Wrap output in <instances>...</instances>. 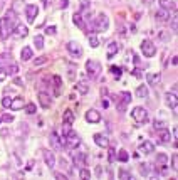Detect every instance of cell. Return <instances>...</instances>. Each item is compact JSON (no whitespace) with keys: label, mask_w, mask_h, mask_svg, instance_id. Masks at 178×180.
<instances>
[{"label":"cell","mask_w":178,"mask_h":180,"mask_svg":"<svg viewBox=\"0 0 178 180\" xmlns=\"http://www.w3.org/2000/svg\"><path fill=\"white\" fill-rule=\"evenodd\" d=\"M72 158H74V165L79 167V168L86 165V155H84V153H81V152L72 153Z\"/></svg>","instance_id":"d6986e66"},{"label":"cell","mask_w":178,"mask_h":180,"mask_svg":"<svg viewBox=\"0 0 178 180\" xmlns=\"http://www.w3.org/2000/svg\"><path fill=\"white\" fill-rule=\"evenodd\" d=\"M168 17H170V12H168L167 9H160L158 12H156V19H158V20H161V22L168 20Z\"/></svg>","instance_id":"83f0119b"},{"label":"cell","mask_w":178,"mask_h":180,"mask_svg":"<svg viewBox=\"0 0 178 180\" xmlns=\"http://www.w3.org/2000/svg\"><path fill=\"white\" fill-rule=\"evenodd\" d=\"M119 177H121V178H131V175L128 173V172H125V170H121V172H119Z\"/></svg>","instance_id":"bcb514c9"},{"label":"cell","mask_w":178,"mask_h":180,"mask_svg":"<svg viewBox=\"0 0 178 180\" xmlns=\"http://www.w3.org/2000/svg\"><path fill=\"white\" fill-rule=\"evenodd\" d=\"M34 44H35V47L37 49H42L44 47V37L42 36H35V39H34Z\"/></svg>","instance_id":"1f68e13d"},{"label":"cell","mask_w":178,"mask_h":180,"mask_svg":"<svg viewBox=\"0 0 178 180\" xmlns=\"http://www.w3.org/2000/svg\"><path fill=\"white\" fill-rule=\"evenodd\" d=\"M171 163H173V165H171L173 170H176V168H178V155H176V153L171 157Z\"/></svg>","instance_id":"ab89813d"},{"label":"cell","mask_w":178,"mask_h":180,"mask_svg":"<svg viewBox=\"0 0 178 180\" xmlns=\"http://www.w3.org/2000/svg\"><path fill=\"white\" fill-rule=\"evenodd\" d=\"M2 121H5V123H12V121H14V116H12V115H3Z\"/></svg>","instance_id":"ee69618b"},{"label":"cell","mask_w":178,"mask_h":180,"mask_svg":"<svg viewBox=\"0 0 178 180\" xmlns=\"http://www.w3.org/2000/svg\"><path fill=\"white\" fill-rule=\"evenodd\" d=\"M54 83H56V86H61L62 84V79H61L59 76H54Z\"/></svg>","instance_id":"c3c4849f"},{"label":"cell","mask_w":178,"mask_h":180,"mask_svg":"<svg viewBox=\"0 0 178 180\" xmlns=\"http://www.w3.org/2000/svg\"><path fill=\"white\" fill-rule=\"evenodd\" d=\"M171 29H173V32H176V15L173 17V24H171Z\"/></svg>","instance_id":"816d5d0a"},{"label":"cell","mask_w":178,"mask_h":180,"mask_svg":"<svg viewBox=\"0 0 178 180\" xmlns=\"http://www.w3.org/2000/svg\"><path fill=\"white\" fill-rule=\"evenodd\" d=\"M79 177H81V178H84V180H88V178H91V172H89V170H86V168H82V167H81Z\"/></svg>","instance_id":"836d02e7"},{"label":"cell","mask_w":178,"mask_h":180,"mask_svg":"<svg viewBox=\"0 0 178 180\" xmlns=\"http://www.w3.org/2000/svg\"><path fill=\"white\" fill-rule=\"evenodd\" d=\"M86 120H88L89 123H99V121H101V115H99L96 110H89L86 113Z\"/></svg>","instance_id":"e0dca14e"},{"label":"cell","mask_w":178,"mask_h":180,"mask_svg":"<svg viewBox=\"0 0 178 180\" xmlns=\"http://www.w3.org/2000/svg\"><path fill=\"white\" fill-rule=\"evenodd\" d=\"M5 76H7V74H5V71H3V68H2V69H0V83L5 79Z\"/></svg>","instance_id":"f907efd6"},{"label":"cell","mask_w":178,"mask_h":180,"mask_svg":"<svg viewBox=\"0 0 178 180\" xmlns=\"http://www.w3.org/2000/svg\"><path fill=\"white\" fill-rule=\"evenodd\" d=\"M2 104H3V108H10L12 98H3V99H2Z\"/></svg>","instance_id":"60d3db41"},{"label":"cell","mask_w":178,"mask_h":180,"mask_svg":"<svg viewBox=\"0 0 178 180\" xmlns=\"http://www.w3.org/2000/svg\"><path fill=\"white\" fill-rule=\"evenodd\" d=\"M167 168H168V157L165 153H158V157H156V170L165 173Z\"/></svg>","instance_id":"8992f818"},{"label":"cell","mask_w":178,"mask_h":180,"mask_svg":"<svg viewBox=\"0 0 178 180\" xmlns=\"http://www.w3.org/2000/svg\"><path fill=\"white\" fill-rule=\"evenodd\" d=\"M7 133H9V131H7V130H0V135H2V136H5Z\"/></svg>","instance_id":"6f0895ef"},{"label":"cell","mask_w":178,"mask_h":180,"mask_svg":"<svg viewBox=\"0 0 178 180\" xmlns=\"http://www.w3.org/2000/svg\"><path fill=\"white\" fill-rule=\"evenodd\" d=\"M10 108H12L14 111H17V110H20V108H24V98H22V96H17L15 99H12Z\"/></svg>","instance_id":"cb8c5ba5"},{"label":"cell","mask_w":178,"mask_h":180,"mask_svg":"<svg viewBox=\"0 0 178 180\" xmlns=\"http://www.w3.org/2000/svg\"><path fill=\"white\" fill-rule=\"evenodd\" d=\"M133 74L136 78H141V73H139V69H133Z\"/></svg>","instance_id":"db71d44e"},{"label":"cell","mask_w":178,"mask_h":180,"mask_svg":"<svg viewBox=\"0 0 178 180\" xmlns=\"http://www.w3.org/2000/svg\"><path fill=\"white\" fill-rule=\"evenodd\" d=\"M131 116H133V120L136 121V126H141L148 121V111L144 110L141 106H136L133 111H131Z\"/></svg>","instance_id":"7a4b0ae2"},{"label":"cell","mask_w":178,"mask_h":180,"mask_svg":"<svg viewBox=\"0 0 178 180\" xmlns=\"http://www.w3.org/2000/svg\"><path fill=\"white\" fill-rule=\"evenodd\" d=\"M94 143L98 146H101V148H107V145H109V141H107V138L104 135H101V133H96L94 135Z\"/></svg>","instance_id":"ac0fdd59"},{"label":"cell","mask_w":178,"mask_h":180,"mask_svg":"<svg viewBox=\"0 0 178 180\" xmlns=\"http://www.w3.org/2000/svg\"><path fill=\"white\" fill-rule=\"evenodd\" d=\"M44 62H47V57H39V59L34 61V64L35 66H40V64H44Z\"/></svg>","instance_id":"f6af8a7d"},{"label":"cell","mask_w":178,"mask_h":180,"mask_svg":"<svg viewBox=\"0 0 178 180\" xmlns=\"http://www.w3.org/2000/svg\"><path fill=\"white\" fill-rule=\"evenodd\" d=\"M20 59L22 61H30L32 59V49L30 47H24L20 52Z\"/></svg>","instance_id":"4316f807"},{"label":"cell","mask_w":178,"mask_h":180,"mask_svg":"<svg viewBox=\"0 0 178 180\" xmlns=\"http://www.w3.org/2000/svg\"><path fill=\"white\" fill-rule=\"evenodd\" d=\"M160 37H161V39H165V40H167L170 36H168V34H165V32H160Z\"/></svg>","instance_id":"11a10c76"},{"label":"cell","mask_w":178,"mask_h":180,"mask_svg":"<svg viewBox=\"0 0 178 180\" xmlns=\"http://www.w3.org/2000/svg\"><path fill=\"white\" fill-rule=\"evenodd\" d=\"M118 160H119V162H123V163L130 160V155H128L126 150H119V152H118Z\"/></svg>","instance_id":"f546056e"},{"label":"cell","mask_w":178,"mask_h":180,"mask_svg":"<svg viewBox=\"0 0 178 180\" xmlns=\"http://www.w3.org/2000/svg\"><path fill=\"white\" fill-rule=\"evenodd\" d=\"M121 103L118 101V104H116V108H118L119 111H125V108L128 106V104L131 103V93H128V91H125V93H121Z\"/></svg>","instance_id":"9c48e42d"},{"label":"cell","mask_w":178,"mask_h":180,"mask_svg":"<svg viewBox=\"0 0 178 180\" xmlns=\"http://www.w3.org/2000/svg\"><path fill=\"white\" fill-rule=\"evenodd\" d=\"M44 160H45V165H47L49 168H54V167H56V157H54L52 152L45 150L44 152Z\"/></svg>","instance_id":"5bb4252c"},{"label":"cell","mask_w":178,"mask_h":180,"mask_svg":"<svg viewBox=\"0 0 178 180\" xmlns=\"http://www.w3.org/2000/svg\"><path fill=\"white\" fill-rule=\"evenodd\" d=\"M74 113L71 111V110H66L64 111V116H62V120H64V125H72L74 123Z\"/></svg>","instance_id":"d4e9b609"},{"label":"cell","mask_w":178,"mask_h":180,"mask_svg":"<svg viewBox=\"0 0 178 180\" xmlns=\"http://www.w3.org/2000/svg\"><path fill=\"white\" fill-rule=\"evenodd\" d=\"M37 99H39V103H40V106L44 108V110H49V108H51V96H49L47 93H42V91H40L39 94H37Z\"/></svg>","instance_id":"30bf717a"},{"label":"cell","mask_w":178,"mask_h":180,"mask_svg":"<svg viewBox=\"0 0 178 180\" xmlns=\"http://www.w3.org/2000/svg\"><path fill=\"white\" fill-rule=\"evenodd\" d=\"M45 34H47V36H54V34H56V26L47 27V29H45Z\"/></svg>","instance_id":"b9f144b4"},{"label":"cell","mask_w":178,"mask_h":180,"mask_svg":"<svg viewBox=\"0 0 178 180\" xmlns=\"http://www.w3.org/2000/svg\"><path fill=\"white\" fill-rule=\"evenodd\" d=\"M103 106L107 108V106H109V101H107V99H103Z\"/></svg>","instance_id":"9f6ffc18"},{"label":"cell","mask_w":178,"mask_h":180,"mask_svg":"<svg viewBox=\"0 0 178 180\" xmlns=\"http://www.w3.org/2000/svg\"><path fill=\"white\" fill-rule=\"evenodd\" d=\"M67 51L72 54L74 57H79L82 56V47H81V44L79 42H76V40H71V42H67Z\"/></svg>","instance_id":"52a82bcc"},{"label":"cell","mask_w":178,"mask_h":180,"mask_svg":"<svg viewBox=\"0 0 178 180\" xmlns=\"http://www.w3.org/2000/svg\"><path fill=\"white\" fill-rule=\"evenodd\" d=\"M12 59H10V56L9 54H0V66H7V64H10Z\"/></svg>","instance_id":"4dcf8cb0"},{"label":"cell","mask_w":178,"mask_h":180,"mask_svg":"<svg viewBox=\"0 0 178 180\" xmlns=\"http://www.w3.org/2000/svg\"><path fill=\"white\" fill-rule=\"evenodd\" d=\"M35 111H37V108H35V104H34V103L25 104V113H27V115H34Z\"/></svg>","instance_id":"d6a6232c"},{"label":"cell","mask_w":178,"mask_h":180,"mask_svg":"<svg viewBox=\"0 0 178 180\" xmlns=\"http://www.w3.org/2000/svg\"><path fill=\"white\" fill-rule=\"evenodd\" d=\"M56 178L57 180H66V175L61 173V172H56Z\"/></svg>","instance_id":"7dc6e473"},{"label":"cell","mask_w":178,"mask_h":180,"mask_svg":"<svg viewBox=\"0 0 178 180\" xmlns=\"http://www.w3.org/2000/svg\"><path fill=\"white\" fill-rule=\"evenodd\" d=\"M61 7H62V9H67V7H69V2H67V0H62V2H61Z\"/></svg>","instance_id":"f5cc1de1"},{"label":"cell","mask_w":178,"mask_h":180,"mask_svg":"<svg viewBox=\"0 0 178 180\" xmlns=\"http://www.w3.org/2000/svg\"><path fill=\"white\" fill-rule=\"evenodd\" d=\"M86 71H88V76L91 79L99 76V71H101V64L98 61H88L86 62Z\"/></svg>","instance_id":"277c9868"},{"label":"cell","mask_w":178,"mask_h":180,"mask_svg":"<svg viewBox=\"0 0 178 180\" xmlns=\"http://www.w3.org/2000/svg\"><path fill=\"white\" fill-rule=\"evenodd\" d=\"M109 71L114 74V76H118V78L121 76V73H123V69H121V68H118V66H111V68H109Z\"/></svg>","instance_id":"d590c367"},{"label":"cell","mask_w":178,"mask_h":180,"mask_svg":"<svg viewBox=\"0 0 178 180\" xmlns=\"http://www.w3.org/2000/svg\"><path fill=\"white\" fill-rule=\"evenodd\" d=\"M165 98H167V104L171 108L173 113L176 115V93H175V91H173V93H168Z\"/></svg>","instance_id":"4fadbf2b"},{"label":"cell","mask_w":178,"mask_h":180,"mask_svg":"<svg viewBox=\"0 0 178 180\" xmlns=\"http://www.w3.org/2000/svg\"><path fill=\"white\" fill-rule=\"evenodd\" d=\"M49 143H51L52 148L59 150L61 146H62V141H61V136H57V133H51V136H49Z\"/></svg>","instance_id":"44dd1931"},{"label":"cell","mask_w":178,"mask_h":180,"mask_svg":"<svg viewBox=\"0 0 178 180\" xmlns=\"http://www.w3.org/2000/svg\"><path fill=\"white\" fill-rule=\"evenodd\" d=\"M160 5H161V9H171V7H173V3L171 2H170V0H160Z\"/></svg>","instance_id":"8d00e7d4"},{"label":"cell","mask_w":178,"mask_h":180,"mask_svg":"<svg viewBox=\"0 0 178 180\" xmlns=\"http://www.w3.org/2000/svg\"><path fill=\"white\" fill-rule=\"evenodd\" d=\"M89 45L91 47H98L99 45V39L96 36H89Z\"/></svg>","instance_id":"e575fe53"},{"label":"cell","mask_w":178,"mask_h":180,"mask_svg":"<svg viewBox=\"0 0 178 180\" xmlns=\"http://www.w3.org/2000/svg\"><path fill=\"white\" fill-rule=\"evenodd\" d=\"M40 2H42V3H44V5H47V0H40Z\"/></svg>","instance_id":"680465c9"},{"label":"cell","mask_w":178,"mask_h":180,"mask_svg":"<svg viewBox=\"0 0 178 180\" xmlns=\"http://www.w3.org/2000/svg\"><path fill=\"white\" fill-rule=\"evenodd\" d=\"M148 94H150V93H148V88L144 86V84H141L138 89H136V96H138V98H141V99H146Z\"/></svg>","instance_id":"484cf974"},{"label":"cell","mask_w":178,"mask_h":180,"mask_svg":"<svg viewBox=\"0 0 178 180\" xmlns=\"http://www.w3.org/2000/svg\"><path fill=\"white\" fill-rule=\"evenodd\" d=\"M155 128H156V130H160V128H167V123H163V121H158V120H155Z\"/></svg>","instance_id":"7bdbcfd3"},{"label":"cell","mask_w":178,"mask_h":180,"mask_svg":"<svg viewBox=\"0 0 178 180\" xmlns=\"http://www.w3.org/2000/svg\"><path fill=\"white\" fill-rule=\"evenodd\" d=\"M118 51H119V44H118V42H109V45H107L106 57H107V59H113L116 54H118Z\"/></svg>","instance_id":"9a60e30c"},{"label":"cell","mask_w":178,"mask_h":180,"mask_svg":"<svg viewBox=\"0 0 178 180\" xmlns=\"http://www.w3.org/2000/svg\"><path fill=\"white\" fill-rule=\"evenodd\" d=\"M107 152H109V163H113L116 160V150L114 148H109Z\"/></svg>","instance_id":"74e56055"},{"label":"cell","mask_w":178,"mask_h":180,"mask_svg":"<svg viewBox=\"0 0 178 180\" xmlns=\"http://www.w3.org/2000/svg\"><path fill=\"white\" fill-rule=\"evenodd\" d=\"M141 51L144 54V57H153L156 54V45L151 42V40H143L141 42Z\"/></svg>","instance_id":"5b68a950"},{"label":"cell","mask_w":178,"mask_h":180,"mask_svg":"<svg viewBox=\"0 0 178 180\" xmlns=\"http://www.w3.org/2000/svg\"><path fill=\"white\" fill-rule=\"evenodd\" d=\"M14 84H17V86H24V81L20 78H15L14 79Z\"/></svg>","instance_id":"681fc988"},{"label":"cell","mask_w":178,"mask_h":180,"mask_svg":"<svg viewBox=\"0 0 178 180\" xmlns=\"http://www.w3.org/2000/svg\"><path fill=\"white\" fill-rule=\"evenodd\" d=\"M72 22L76 24V26H79L82 31H86V24H84V19H82V15L79 14V12H76V14L72 15Z\"/></svg>","instance_id":"603a6c76"},{"label":"cell","mask_w":178,"mask_h":180,"mask_svg":"<svg viewBox=\"0 0 178 180\" xmlns=\"http://www.w3.org/2000/svg\"><path fill=\"white\" fill-rule=\"evenodd\" d=\"M146 81H148V84H150V86H156L161 81L160 73H148L146 74Z\"/></svg>","instance_id":"ffe728a7"},{"label":"cell","mask_w":178,"mask_h":180,"mask_svg":"<svg viewBox=\"0 0 178 180\" xmlns=\"http://www.w3.org/2000/svg\"><path fill=\"white\" fill-rule=\"evenodd\" d=\"M29 34V29L25 26H22V24H19V26L14 27V36L17 37V39H22V37H27Z\"/></svg>","instance_id":"8fae6325"},{"label":"cell","mask_w":178,"mask_h":180,"mask_svg":"<svg viewBox=\"0 0 178 180\" xmlns=\"http://www.w3.org/2000/svg\"><path fill=\"white\" fill-rule=\"evenodd\" d=\"M3 71H5V74H7V76H15V74L19 73V66L15 64L14 61H12L10 64H7V68L3 69Z\"/></svg>","instance_id":"7402d4cb"},{"label":"cell","mask_w":178,"mask_h":180,"mask_svg":"<svg viewBox=\"0 0 178 180\" xmlns=\"http://www.w3.org/2000/svg\"><path fill=\"white\" fill-rule=\"evenodd\" d=\"M155 152V145L151 143V141H143L141 145H139V153H144V155H150Z\"/></svg>","instance_id":"7c38bea8"},{"label":"cell","mask_w":178,"mask_h":180,"mask_svg":"<svg viewBox=\"0 0 178 180\" xmlns=\"http://www.w3.org/2000/svg\"><path fill=\"white\" fill-rule=\"evenodd\" d=\"M64 138H66V146H69V148H77V146L81 145L79 135H77L76 131H72V130H69L67 135H66Z\"/></svg>","instance_id":"3957f363"},{"label":"cell","mask_w":178,"mask_h":180,"mask_svg":"<svg viewBox=\"0 0 178 180\" xmlns=\"http://www.w3.org/2000/svg\"><path fill=\"white\" fill-rule=\"evenodd\" d=\"M76 88H77V91H79L81 94H86L89 91V84L86 81H81V83H77L76 84Z\"/></svg>","instance_id":"f1b7e54d"},{"label":"cell","mask_w":178,"mask_h":180,"mask_svg":"<svg viewBox=\"0 0 178 180\" xmlns=\"http://www.w3.org/2000/svg\"><path fill=\"white\" fill-rule=\"evenodd\" d=\"M158 138H160V143H168V141L171 140V133H170L167 128H160L158 130Z\"/></svg>","instance_id":"2e32d148"},{"label":"cell","mask_w":178,"mask_h":180,"mask_svg":"<svg viewBox=\"0 0 178 180\" xmlns=\"http://www.w3.org/2000/svg\"><path fill=\"white\" fill-rule=\"evenodd\" d=\"M94 32H106L107 27H109V19H107L106 14H99L93 22Z\"/></svg>","instance_id":"6da1fadb"},{"label":"cell","mask_w":178,"mask_h":180,"mask_svg":"<svg viewBox=\"0 0 178 180\" xmlns=\"http://www.w3.org/2000/svg\"><path fill=\"white\" fill-rule=\"evenodd\" d=\"M139 173H141V175H148V173H150V170H148L146 163H141V167H139Z\"/></svg>","instance_id":"f35d334b"},{"label":"cell","mask_w":178,"mask_h":180,"mask_svg":"<svg viewBox=\"0 0 178 180\" xmlns=\"http://www.w3.org/2000/svg\"><path fill=\"white\" fill-rule=\"evenodd\" d=\"M37 14H39V9H37V5H34V3H29V5L25 7V17H27V20L30 24L35 20Z\"/></svg>","instance_id":"ba28073f"}]
</instances>
